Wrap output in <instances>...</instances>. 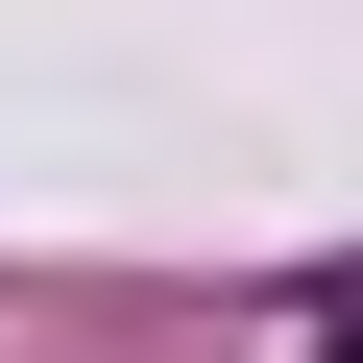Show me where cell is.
I'll list each match as a JSON object with an SVG mask.
<instances>
[{"mask_svg":"<svg viewBox=\"0 0 363 363\" xmlns=\"http://www.w3.org/2000/svg\"><path fill=\"white\" fill-rule=\"evenodd\" d=\"M291 363H363V242H339V267L291 291Z\"/></svg>","mask_w":363,"mask_h":363,"instance_id":"6da1fadb","label":"cell"}]
</instances>
